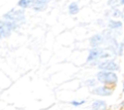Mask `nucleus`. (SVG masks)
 <instances>
[{"instance_id":"1","label":"nucleus","mask_w":124,"mask_h":110,"mask_svg":"<svg viewBox=\"0 0 124 110\" xmlns=\"http://www.w3.org/2000/svg\"><path fill=\"white\" fill-rule=\"evenodd\" d=\"M4 18L9 21H13L15 23L24 21V12L23 11H10L9 13L4 15Z\"/></svg>"},{"instance_id":"2","label":"nucleus","mask_w":124,"mask_h":110,"mask_svg":"<svg viewBox=\"0 0 124 110\" xmlns=\"http://www.w3.org/2000/svg\"><path fill=\"white\" fill-rule=\"evenodd\" d=\"M17 27L16 23L9 20H2L0 22V33L1 37H8L12 30L16 29Z\"/></svg>"},{"instance_id":"3","label":"nucleus","mask_w":124,"mask_h":110,"mask_svg":"<svg viewBox=\"0 0 124 110\" xmlns=\"http://www.w3.org/2000/svg\"><path fill=\"white\" fill-rule=\"evenodd\" d=\"M108 56H110V54L106 52L104 49L95 48V49H92L90 51L87 60L91 61V60H95L97 58H104V57H108Z\"/></svg>"},{"instance_id":"4","label":"nucleus","mask_w":124,"mask_h":110,"mask_svg":"<svg viewBox=\"0 0 124 110\" xmlns=\"http://www.w3.org/2000/svg\"><path fill=\"white\" fill-rule=\"evenodd\" d=\"M97 78L100 82L105 83V84H113L117 81L116 74L112 72H100L97 75Z\"/></svg>"},{"instance_id":"5","label":"nucleus","mask_w":124,"mask_h":110,"mask_svg":"<svg viewBox=\"0 0 124 110\" xmlns=\"http://www.w3.org/2000/svg\"><path fill=\"white\" fill-rule=\"evenodd\" d=\"M99 68L104 70H116L118 69V65L114 61H104L99 64Z\"/></svg>"},{"instance_id":"6","label":"nucleus","mask_w":124,"mask_h":110,"mask_svg":"<svg viewBox=\"0 0 124 110\" xmlns=\"http://www.w3.org/2000/svg\"><path fill=\"white\" fill-rule=\"evenodd\" d=\"M93 93L95 94H98V95H110L112 93V90L108 88V87H99V88H96L95 90L92 91Z\"/></svg>"},{"instance_id":"7","label":"nucleus","mask_w":124,"mask_h":110,"mask_svg":"<svg viewBox=\"0 0 124 110\" xmlns=\"http://www.w3.org/2000/svg\"><path fill=\"white\" fill-rule=\"evenodd\" d=\"M102 43H103V37L100 34H96L90 38V45L92 47H97Z\"/></svg>"},{"instance_id":"8","label":"nucleus","mask_w":124,"mask_h":110,"mask_svg":"<svg viewBox=\"0 0 124 110\" xmlns=\"http://www.w3.org/2000/svg\"><path fill=\"white\" fill-rule=\"evenodd\" d=\"M46 1H47V0H36L35 3H34L33 8H34L36 11H42V10H44V9L46 8Z\"/></svg>"},{"instance_id":"9","label":"nucleus","mask_w":124,"mask_h":110,"mask_svg":"<svg viewBox=\"0 0 124 110\" xmlns=\"http://www.w3.org/2000/svg\"><path fill=\"white\" fill-rule=\"evenodd\" d=\"M35 1H36V0H19L18 5H19L21 8H27V7H30V6L33 7Z\"/></svg>"},{"instance_id":"10","label":"nucleus","mask_w":124,"mask_h":110,"mask_svg":"<svg viewBox=\"0 0 124 110\" xmlns=\"http://www.w3.org/2000/svg\"><path fill=\"white\" fill-rule=\"evenodd\" d=\"M92 106H93V108L99 109V110H106V108H107L105 101H101V100H96V101L92 104Z\"/></svg>"},{"instance_id":"11","label":"nucleus","mask_w":124,"mask_h":110,"mask_svg":"<svg viewBox=\"0 0 124 110\" xmlns=\"http://www.w3.org/2000/svg\"><path fill=\"white\" fill-rule=\"evenodd\" d=\"M78 12V4H77L76 2L71 3L70 6H69V13H70L71 15H75V14H77Z\"/></svg>"},{"instance_id":"12","label":"nucleus","mask_w":124,"mask_h":110,"mask_svg":"<svg viewBox=\"0 0 124 110\" xmlns=\"http://www.w3.org/2000/svg\"><path fill=\"white\" fill-rule=\"evenodd\" d=\"M108 26H109L110 28H114V29H116V28H120V27L122 26V23H121L120 21L110 20L109 23H108Z\"/></svg>"},{"instance_id":"13","label":"nucleus","mask_w":124,"mask_h":110,"mask_svg":"<svg viewBox=\"0 0 124 110\" xmlns=\"http://www.w3.org/2000/svg\"><path fill=\"white\" fill-rule=\"evenodd\" d=\"M120 15H121V13H120L119 10H117V9L114 10V12H113V16H114V17H119Z\"/></svg>"},{"instance_id":"14","label":"nucleus","mask_w":124,"mask_h":110,"mask_svg":"<svg viewBox=\"0 0 124 110\" xmlns=\"http://www.w3.org/2000/svg\"><path fill=\"white\" fill-rule=\"evenodd\" d=\"M84 101H80V102H77V101H73L72 102V104L73 105H75V106H78V105H80V104H82Z\"/></svg>"},{"instance_id":"15","label":"nucleus","mask_w":124,"mask_h":110,"mask_svg":"<svg viewBox=\"0 0 124 110\" xmlns=\"http://www.w3.org/2000/svg\"><path fill=\"white\" fill-rule=\"evenodd\" d=\"M120 4H124V0H120Z\"/></svg>"},{"instance_id":"16","label":"nucleus","mask_w":124,"mask_h":110,"mask_svg":"<svg viewBox=\"0 0 124 110\" xmlns=\"http://www.w3.org/2000/svg\"><path fill=\"white\" fill-rule=\"evenodd\" d=\"M122 18H123V19H124V10H123V13H122Z\"/></svg>"},{"instance_id":"17","label":"nucleus","mask_w":124,"mask_h":110,"mask_svg":"<svg viewBox=\"0 0 124 110\" xmlns=\"http://www.w3.org/2000/svg\"><path fill=\"white\" fill-rule=\"evenodd\" d=\"M123 91H124V84H123Z\"/></svg>"}]
</instances>
